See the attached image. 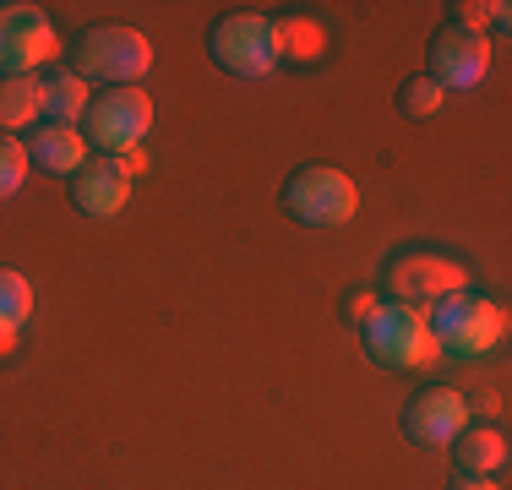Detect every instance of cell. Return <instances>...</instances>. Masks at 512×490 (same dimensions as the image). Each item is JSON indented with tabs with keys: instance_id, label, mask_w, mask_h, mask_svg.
Wrapping results in <instances>:
<instances>
[{
	"instance_id": "19",
	"label": "cell",
	"mask_w": 512,
	"mask_h": 490,
	"mask_svg": "<svg viewBox=\"0 0 512 490\" xmlns=\"http://www.w3.org/2000/svg\"><path fill=\"white\" fill-rule=\"evenodd\" d=\"M453 11V28H469V33H485V28H507V0H480V6H474V0H458V6H447Z\"/></svg>"
},
{
	"instance_id": "23",
	"label": "cell",
	"mask_w": 512,
	"mask_h": 490,
	"mask_svg": "<svg viewBox=\"0 0 512 490\" xmlns=\"http://www.w3.org/2000/svg\"><path fill=\"white\" fill-rule=\"evenodd\" d=\"M17 338H22L17 327H0V354H11V349H17Z\"/></svg>"
},
{
	"instance_id": "1",
	"label": "cell",
	"mask_w": 512,
	"mask_h": 490,
	"mask_svg": "<svg viewBox=\"0 0 512 490\" xmlns=\"http://www.w3.org/2000/svg\"><path fill=\"white\" fill-rule=\"evenodd\" d=\"M425 322H431L436 354H447V360H458V365L491 354L496 343L507 338V311L480 289H458V294H447V300L425 305Z\"/></svg>"
},
{
	"instance_id": "8",
	"label": "cell",
	"mask_w": 512,
	"mask_h": 490,
	"mask_svg": "<svg viewBox=\"0 0 512 490\" xmlns=\"http://www.w3.org/2000/svg\"><path fill=\"white\" fill-rule=\"evenodd\" d=\"M60 60V33L39 6H0V77H39V66Z\"/></svg>"
},
{
	"instance_id": "21",
	"label": "cell",
	"mask_w": 512,
	"mask_h": 490,
	"mask_svg": "<svg viewBox=\"0 0 512 490\" xmlns=\"http://www.w3.org/2000/svg\"><path fill=\"white\" fill-rule=\"evenodd\" d=\"M376 305H382V300H376V294H349V305H344V311H349V322H355V327H365V322H371V311H376Z\"/></svg>"
},
{
	"instance_id": "6",
	"label": "cell",
	"mask_w": 512,
	"mask_h": 490,
	"mask_svg": "<svg viewBox=\"0 0 512 490\" xmlns=\"http://www.w3.org/2000/svg\"><path fill=\"white\" fill-rule=\"evenodd\" d=\"M82 120H88V147H99L104 158H126L153 131V98L142 88H104L93 93Z\"/></svg>"
},
{
	"instance_id": "16",
	"label": "cell",
	"mask_w": 512,
	"mask_h": 490,
	"mask_svg": "<svg viewBox=\"0 0 512 490\" xmlns=\"http://www.w3.org/2000/svg\"><path fill=\"white\" fill-rule=\"evenodd\" d=\"M88 104H93V93L71 66H55L50 77H44V120H50V126H77V120L88 115Z\"/></svg>"
},
{
	"instance_id": "10",
	"label": "cell",
	"mask_w": 512,
	"mask_h": 490,
	"mask_svg": "<svg viewBox=\"0 0 512 490\" xmlns=\"http://www.w3.org/2000/svg\"><path fill=\"white\" fill-rule=\"evenodd\" d=\"M463 425H469V398L447 382H425L404 403V436L414 447H453Z\"/></svg>"
},
{
	"instance_id": "7",
	"label": "cell",
	"mask_w": 512,
	"mask_h": 490,
	"mask_svg": "<svg viewBox=\"0 0 512 490\" xmlns=\"http://www.w3.org/2000/svg\"><path fill=\"white\" fill-rule=\"evenodd\" d=\"M469 289V267L458 262V256L447 251H431V245H409V251H398L393 262H387V294H393L398 305H436L447 300V294Z\"/></svg>"
},
{
	"instance_id": "9",
	"label": "cell",
	"mask_w": 512,
	"mask_h": 490,
	"mask_svg": "<svg viewBox=\"0 0 512 490\" xmlns=\"http://www.w3.org/2000/svg\"><path fill=\"white\" fill-rule=\"evenodd\" d=\"M425 77H431L442 93H474L485 77H491V39L442 22L436 39H431V71H425Z\"/></svg>"
},
{
	"instance_id": "11",
	"label": "cell",
	"mask_w": 512,
	"mask_h": 490,
	"mask_svg": "<svg viewBox=\"0 0 512 490\" xmlns=\"http://www.w3.org/2000/svg\"><path fill=\"white\" fill-rule=\"evenodd\" d=\"M131 186H137V175L126 169V158H88L82 175L71 180V202L88 218H115L131 202Z\"/></svg>"
},
{
	"instance_id": "3",
	"label": "cell",
	"mask_w": 512,
	"mask_h": 490,
	"mask_svg": "<svg viewBox=\"0 0 512 490\" xmlns=\"http://www.w3.org/2000/svg\"><path fill=\"white\" fill-rule=\"evenodd\" d=\"M284 213L306 229H338L360 213V186L333 164H306L284 180Z\"/></svg>"
},
{
	"instance_id": "15",
	"label": "cell",
	"mask_w": 512,
	"mask_h": 490,
	"mask_svg": "<svg viewBox=\"0 0 512 490\" xmlns=\"http://www.w3.org/2000/svg\"><path fill=\"white\" fill-rule=\"evenodd\" d=\"M273 39H278V66H316L327 55V28L316 17H273Z\"/></svg>"
},
{
	"instance_id": "14",
	"label": "cell",
	"mask_w": 512,
	"mask_h": 490,
	"mask_svg": "<svg viewBox=\"0 0 512 490\" xmlns=\"http://www.w3.org/2000/svg\"><path fill=\"white\" fill-rule=\"evenodd\" d=\"M44 120V77H0V137L33 131Z\"/></svg>"
},
{
	"instance_id": "12",
	"label": "cell",
	"mask_w": 512,
	"mask_h": 490,
	"mask_svg": "<svg viewBox=\"0 0 512 490\" xmlns=\"http://www.w3.org/2000/svg\"><path fill=\"white\" fill-rule=\"evenodd\" d=\"M28 164H39L44 175L77 180L82 164H88V137H82L77 126H50V120H39V126L28 131Z\"/></svg>"
},
{
	"instance_id": "4",
	"label": "cell",
	"mask_w": 512,
	"mask_h": 490,
	"mask_svg": "<svg viewBox=\"0 0 512 490\" xmlns=\"http://www.w3.org/2000/svg\"><path fill=\"white\" fill-rule=\"evenodd\" d=\"M365 354H371L382 371H414V365L436 360V343H431V322H425L420 305H398L382 300L371 311V322L360 327Z\"/></svg>"
},
{
	"instance_id": "2",
	"label": "cell",
	"mask_w": 512,
	"mask_h": 490,
	"mask_svg": "<svg viewBox=\"0 0 512 490\" xmlns=\"http://www.w3.org/2000/svg\"><path fill=\"white\" fill-rule=\"evenodd\" d=\"M71 71L82 82H109V88H137L153 71V44L142 28H126V22H104V28H88L77 44H71Z\"/></svg>"
},
{
	"instance_id": "20",
	"label": "cell",
	"mask_w": 512,
	"mask_h": 490,
	"mask_svg": "<svg viewBox=\"0 0 512 490\" xmlns=\"http://www.w3.org/2000/svg\"><path fill=\"white\" fill-rule=\"evenodd\" d=\"M442 104H447V93L436 88V82L425 77V71H420V77H409L404 88H398V109H404L409 120H425V115H436Z\"/></svg>"
},
{
	"instance_id": "22",
	"label": "cell",
	"mask_w": 512,
	"mask_h": 490,
	"mask_svg": "<svg viewBox=\"0 0 512 490\" xmlns=\"http://www.w3.org/2000/svg\"><path fill=\"white\" fill-rule=\"evenodd\" d=\"M447 490H502V485H496V480H463V474H458Z\"/></svg>"
},
{
	"instance_id": "17",
	"label": "cell",
	"mask_w": 512,
	"mask_h": 490,
	"mask_svg": "<svg viewBox=\"0 0 512 490\" xmlns=\"http://www.w3.org/2000/svg\"><path fill=\"white\" fill-rule=\"evenodd\" d=\"M33 316V284L17 273V267H0V327H17Z\"/></svg>"
},
{
	"instance_id": "18",
	"label": "cell",
	"mask_w": 512,
	"mask_h": 490,
	"mask_svg": "<svg viewBox=\"0 0 512 490\" xmlns=\"http://www.w3.org/2000/svg\"><path fill=\"white\" fill-rule=\"evenodd\" d=\"M28 142L22 137H0V202H11L22 186H28Z\"/></svg>"
},
{
	"instance_id": "13",
	"label": "cell",
	"mask_w": 512,
	"mask_h": 490,
	"mask_svg": "<svg viewBox=\"0 0 512 490\" xmlns=\"http://www.w3.org/2000/svg\"><path fill=\"white\" fill-rule=\"evenodd\" d=\"M453 463L463 480H491L496 469L507 463V436L496 431V425H463V431L453 436Z\"/></svg>"
},
{
	"instance_id": "5",
	"label": "cell",
	"mask_w": 512,
	"mask_h": 490,
	"mask_svg": "<svg viewBox=\"0 0 512 490\" xmlns=\"http://www.w3.org/2000/svg\"><path fill=\"white\" fill-rule=\"evenodd\" d=\"M207 49H213V60L229 77L262 82L278 71L273 17H262V11H229V17H218L213 28H207Z\"/></svg>"
}]
</instances>
